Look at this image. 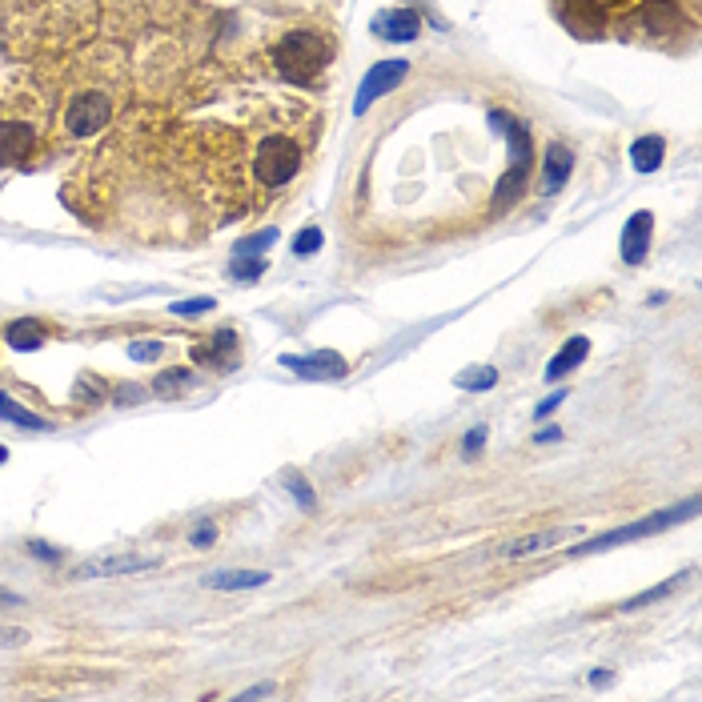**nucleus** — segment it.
<instances>
[{"mask_svg":"<svg viewBox=\"0 0 702 702\" xmlns=\"http://www.w3.org/2000/svg\"><path fill=\"white\" fill-rule=\"evenodd\" d=\"M325 61H329V41L317 37V33H309V29L289 33V37L277 45V65H281V73H285L289 81H297V85H309V81L325 69Z\"/></svg>","mask_w":702,"mask_h":702,"instance_id":"1","label":"nucleus"},{"mask_svg":"<svg viewBox=\"0 0 702 702\" xmlns=\"http://www.w3.org/2000/svg\"><path fill=\"white\" fill-rule=\"evenodd\" d=\"M694 510H698V498H686L682 506H670V510H658V514H650V518H642V522L618 526V530H610V534H602V538H594V542H586V546H570V554H574V558H578V554H598V550L622 546V542H630V538L662 534V530H670V526H678V522L694 518Z\"/></svg>","mask_w":702,"mask_h":702,"instance_id":"2","label":"nucleus"},{"mask_svg":"<svg viewBox=\"0 0 702 702\" xmlns=\"http://www.w3.org/2000/svg\"><path fill=\"white\" fill-rule=\"evenodd\" d=\"M506 137H510V169H506V177L498 181V193H494V213H502L518 193H522V185H526V173H530V165H534V145H530V129L522 125V121H510V129H506Z\"/></svg>","mask_w":702,"mask_h":702,"instance_id":"3","label":"nucleus"},{"mask_svg":"<svg viewBox=\"0 0 702 702\" xmlns=\"http://www.w3.org/2000/svg\"><path fill=\"white\" fill-rule=\"evenodd\" d=\"M253 165H257V181L269 185V189H277V185H285L297 173L301 153H297V145L289 137H265L257 145V161Z\"/></svg>","mask_w":702,"mask_h":702,"instance_id":"4","label":"nucleus"},{"mask_svg":"<svg viewBox=\"0 0 702 702\" xmlns=\"http://www.w3.org/2000/svg\"><path fill=\"white\" fill-rule=\"evenodd\" d=\"M161 558H149V554H101V558H89L73 570L77 582H89V578H121V574H141V570H157Z\"/></svg>","mask_w":702,"mask_h":702,"instance_id":"5","label":"nucleus"},{"mask_svg":"<svg viewBox=\"0 0 702 702\" xmlns=\"http://www.w3.org/2000/svg\"><path fill=\"white\" fill-rule=\"evenodd\" d=\"M410 77V61H382V65H374L370 73H366V81H362V89H358V101H354V113L362 117V113H370V105L378 101V97H386V93H394L402 81Z\"/></svg>","mask_w":702,"mask_h":702,"instance_id":"6","label":"nucleus"},{"mask_svg":"<svg viewBox=\"0 0 702 702\" xmlns=\"http://www.w3.org/2000/svg\"><path fill=\"white\" fill-rule=\"evenodd\" d=\"M109 113H113L109 97H101V93H81V97H73V105H69V113H65V125H69L73 137H89V133H97V129L109 125Z\"/></svg>","mask_w":702,"mask_h":702,"instance_id":"7","label":"nucleus"},{"mask_svg":"<svg viewBox=\"0 0 702 702\" xmlns=\"http://www.w3.org/2000/svg\"><path fill=\"white\" fill-rule=\"evenodd\" d=\"M586 530L582 526H554V530H542V534H530V538H518V542H506L498 546L502 558H534V554H546L554 546H566V542H578Z\"/></svg>","mask_w":702,"mask_h":702,"instance_id":"8","label":"nucleus"},{"mask_svg":"<svg viewBox=\"0 0 702 702\" xmlns=\"http://www.w3.org/2000/svg\"><path fill=\"white\" fill-rule=\"evenodd\" d=\"M281 366L293 370V374H301V378H309V382H337V378L349 374L345 358L333 354V349H317V354H309V358H289V354H285Z\"/></svg>","mask_w":702,"mask_h":702,"instance_id":"9","label":"nucleus"},{"mask_svg":"<svg viewBox=\"0 0 702 702\" xmlns=\"http://www.w3.org/2000/svg\"><path fill=\"white\" fill-rule=\"evenodd\" d=\"M193 362L213 366V370H233L237 366V333L233 329H217L205 345H193Z\"/></svg>","mask_w":702,"mask_h":702,"instance_id":"10","label":"nucleus"},{"mask_svg":"<svg viewBox=\"0 0 702 702\" xmlns=\"http://www.w3.org/2000/svg\"><path fill=\"white\" fill-rule=\"evenodd\" d=\"M374 33L386 41H414L422 33V17L414 9H390L374 17Z\"/></svg>","mask_w":702,"mask_h":702,"instance_id":"11","label":"nucleus"},{"mask_svg":"<svg viewBox=\"0 0 702 702\" xmlns=\"http://www.w3.org/2000/svg\"><path fill=\"white\" fill-rule=\"evenodd\" d=\"M650 229H654V213H634L630 221H626V229H622V261L626 265H638L642 257H646V249H650Z\"/></svg>","mask_w":702,"mask_h":702,"instance_id":"12","label":"nucleus"},{"mask_svg":"<svg viewBox=\"0 0 702 702\" xmlns=\"http://www.w3.org/2000/svg\"><path fill=\"white\" fill-rule=\"evenodd\" d=\"M33 141H37L33 125H25V121H5V125H0V165H13V161H21V157H29Z\"/></svg>","mask_w":702,"mask_h":702,"instance_id":"13","label":"nucleus"},{"mask_svg":"<svg viewBox=\"0 0 702 702\" xmlns=\"http://www.w3.org/2000/svg\"><path fill=\"white\" fill-rule=\"evenodd\" d=\"M570 173H574V153L566 145H550L546 149V165H542V193H562Z\"/></svg>","mask_w":702,"mask_h":702,"instance_id":"14","label":"nucleus"},{"mask_svg":"<svg viewBox=\"0 0 702 702\" xmlns=\"http://www.w3.org/2000/svg\"><path fill=\"white\" fill-rule=\"evenodd\" d=\"M586 354H590V337H570L562 349H558V358L546 366V382H562L570 370H578L582 362H586Z\"/></svg>","mask_w":702,"mask_h":702,"instance_id":"15","label":"nucleus"},{"mask_svg":"<svg viewBox=\"0 0 702 702\" xmlns=\"http://www.w3.org/2000/svg\"><path fill=\"white\" fill-rule=\"evenodd\" d=\"M265 582H269L265 570H217V574H205L209 590H257Z\"/></svg>","mask_w":702,"mask_h":702,"instance_id":"16","label":"nucleus"},{"mask_svg":"<svg viewBox=\"0 0 702 702\" xmlns=\"http://www.w3.org/2000/svg\"><path fill=\"white\" fill-rule=\"evenodd\" d=\"M5 341H9L13 349H21V354H33V349L45 345V329H41L33 317H21V321H13V325L5 329Z\"/></svg>","mask_w":702,"mask_h":702,"instance_id":"17","label":"nucleus"},{"mask_svg":"<svg viewBox=\"0 0 702 702\" xmlns=\"http://www.w3.org/2000/svg\"><path fill=\"white\" fill-rule=\"evenodd\" d=\"M662 157H666V141L662 137H638L630 145V161H634L638 173H654L662 165Z\"/></svg>","mask_w":702,"mask_h":702,"instance_id":"18","label":"nucleus"},{"mask_svg":"<svg viewBox=\"0 0 702 702\" xmlns=\"http://www.w3.org/2000/svg\"><path fill=\"white\" fill-rule=\"evenodd\" d=\"M0 418L13 422V426H21V430H49V418L25 410V406H21L17 398H9V394H0Z\"/></svg>","mask_w":702,"mask_h":702,"instance_id":"19","label":"nucleus"},{"mask_svg":"<svg viewBox=\"0 0 702 702\" xmlns=\"http://www.w3.org/2000/svg\"><path fill=\"white\" fill-rule=\"evenodd\" d=\"M197 386V378H193V370H185V366H177V370H165L157 382H153V394H161V398H181V394H189Z\"/></svg>","mask_w":702,"mask_h":702,"instance_id":"20","label":"nucleus"},{"mask_svg":"<svg viewBox=\"0 0 702 702\" xmlns=\"http://www.w3.org/2000/svg\"><path fill=\"white\" fill-rule=\"evenodd\" d=\"M454 386H462V390H470V394H486V390L498 386V370H494V366H470V370H462V374L454 378Z\"/></svg>","mask_w":702,"mask_h":702,"instance_id":"21","label":"nucleus"},{"mask_svg":"<svg viewBox=\"0 0 702 702\" xmlns=\"http://www.w3.org/2000/svg\"><path fill=\"white\" fill-rule=\"evenodd\" d=\"M642 21H646L654 33H674V25H678V13L666 5V0H658V5H650V9L642 13Z\"/></svg>","mask_w":702,"mask_h":702,"instance_id":"22","label":"nucleus"},{"mask_svg":"<svg viewBox=\"0 0 702 702\" xmlns=\"http://www.w3.org/2000/svg\"><path fill=\"white\" fill-rule=\"evenodd\" d=\"M281 482H285V490L297 498V506H301V510H313V506H317V494H313V486H309V482H305L297 470H285V478H281Z\"/></svg>","mask_w":702,"mask_h":702,"instance_id":"23","label":"nucleus"},{"mask_svg":"<svg viewBox=\"0 0 702 702\" xmlns=\"http://www.w3.org/2000/svg\"><path fill=\"white\" fill-rule=\"evenodd\" d=\"M261 273H265V261L245 257V253H233V261H229V277H233V281H257Z\"/></svg>","mask_w":702,"mask_h":702,"instance_id":"24","label":"nucleus"},{"mask_svg":"<svg viewBox=\"0 0 702 702\" xmlns=\"http://www.w3.org/2000/svg\"><path fill=\"white\" fill-rule=\"evenodd\" d=\"M690 574V570H686ZM686 574H678V578H666L662 586H654V590H646V594H638V598H630V602H622V610H642V606H650V602H658V598H666L670 590H678L682 586V578Z\"/></svg>","mask_w":702,"mask_h":702,"instance_id":"25","label":"nucleus"},{"mask_svg":"<svg viewBox=\"0 0 702 702\" xmlns=\"http://www.w3.org/2000/svg\"><path fill=\"white\" fill-rule=\"evenodd\" d=\"M273 241H277V229H261V233H249V237H241L233 253H245V257H253V253H257V257H261V253H265Z\"/></svg>","mask_w":702,"mask_h":702,"instance_id":"26","label":"nucleus"},{"mask_svg":"<svg viewBox=\"0 0 702 702\" xmlns=\"http://www.w3.org/2000/svg\"><path fill=\"white\" fill-rule=\"evenodd\" d=\"M165 354V341H129V358L133 362H157Z\"/></svg>","mask_w":702,"mask_h":702,"instance_id":"27","label":"nucleus"},{"mask_svg":"<svg viewBox=\"0 0 702 702\" xmlns=\"http://www.w3.org/2000/svg\"><path fill=\"white\" fill-rule=\"evenodd\" d=\"M321 229H301L297 237H293V257H309V253H317L321 249Z\"/></svg>","mask_w":702,"mask_h":702,"instance_id":"28","label":"nucleus"},{"mask_svg":"<svg viewBox=\"0 0 702 702\" xmlns=\"http://www.w3.org/2000/svg\"><path fill=\"white\" fill-rule=\"evenodd\" d=\"M177 317H201V313H213V297H193V301H173L169 305Z\"/></svg>","mask_w":702,"mask_h":702,"instance_id":"29","label":"nucleus"},{"mask_svg":"<svg viewBox=\"0 0 702 702\" xmlns=\"http://www.w3.org/2000/svg\"><path fill=\"white\" fill-rule=\"evenodd\" d=\"M33 634L25 630V626H5V622H0V646H5V650H13V646H25Z\"/></svg>","mask_w":702,"mask_h":702,"instance_id":"30","label":"nucleus"},{"mask_svg":"<svg viewBox=\"0 0 702 702\" xmlns=\"http://www.w3.org/2000/svg\"><path fill=\"white\" fill-rule=\"evenodd\" d=\"M482 446H486V426H474V430L462 438V454H470V458H474Z\"/></svg>","mask_w":702,"mask_h":702,"instance_id":"31","label":"nucleus"},{"mask_svg":"<svg viewBox=\"0 0 702 702\" xmlns=\"http://www.w3.org/2000/svg\"><path fill=\"white\" fill-rule=\"evenodd\" d=\"M562 402H566V390H558V394H550L546 402H538V410H534V418H538V422H546V418H550V414H554V410H558Z\"/></svg>","mask_w":702,"mask_h":702,"instance_id":"32","label":"nucleus"},{"mask_svg":"<svg viewBox=\"0 0 702 702\" xmlns=\"http://www.w3.org/2000/svg\"><path fill=\"white\" fill-rule=\"evenodd\" d=\"M213 538H217V526H213V522H201L197 534H193V546H209Z\"/></svg>","mask_w":702,"mask_h":702,"instance_id":"33","label":"nucleus"},{"mask_svg":"<svg viewBox=\"0 0 702 702\" xmlns=\"http://www.w3.org/2000/svg\"><path fill=\"white\" fill-rule=\"evenodd\" d=\"M29 550H33L37 558H45V562H57V558H61V550H53L49 542H29Z\"/></svg>","mask_w":702,"mask_h":702,"instance_id":"34","label":"nucleus"},{"mask_svg":"<svg viewBox=\"0 0 702 702\" xmlns=\"http://www.w3.org/2000/svg\"><path fill=\"white\" fill-rule=\"evenodd\" d=\"M273 694V682H261V686H249V690H241L237 698H269Z\"/></svg>","mask_w":702,"mask_h":702,"instance_id":"35","label":"nucleus"},{"mask_svg":"<svg viewBox=\"0 0 702 702\" xmlns=\"http://www.w3.org/2000/svg\"><path fill=\"white\" fill-rule=\"evenodd\" d=\"M558 438H562V430H554V426H550V430H538V434H534V442H558Z\"/></svg>","mask_w":702,"mask_h":702,"instance_id":"36","label":"nucleus"},{"mask_svg":"<svg viewBox=\"0 0 702 702\" xmlns=\"http://www.w3.org/2000/svg\"><path fill=\"white\" fill-rule=\"evenodd\" d=\"M25 598L21 594H9V590H0V606H21Z\"/></svg>","mask_w":702,"mask_h":702,"instance_id":"37","label":"nucleus"},{"mask_svg":"<svg viewBox=\"0 0 702 702\" xmlns=\"http://www.w3.org/2000/svg\"><path fill=\"white\" fill-rule=\"evenodd\" d=\"M141 398H145L141 390H121V394H117V402H141Z\"/></svg>","mask_w":702,"mask_h":702,"instance_id":"38","label":"nucleus"},{"mask_svg":"<svg viewBox=\"0 0 702 702\" xmlns=\"http://www.w3.org/2000/svg\"><path fill=\"white\" fill-rule=\"evenodd\" d=\"M590 682H594V686H606V682H610V670H590Z\"/></svg>","mask_w":702,"mask_h":702,"instance_id":"39","label":"nucleus"},{"mask_svg":"<svg viewBox=\"0 0 702 702\" xmlns=\"http://www.w3.org/2000/svg\"><path fill=\"white\" fill-rule=\"evenodd\" d=\"M9 462V446H0V466H5Z\"/></svg>","mask_w":702,"mask_h":702,"instance_id":"40","label":"nucleus"}]
</instances>
